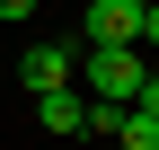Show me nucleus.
<instances>
[{
  "label": "nucleus",
  "mask_w": 159,
  "mask_h": 150,
  "mask_svg": "<svg viewBox=\"0 0 159 150\" xmlns=\"http://www.w3.org/2000/svg\"><path fill=\"white\" fill-rule=\"evenodd\" d=\"M142 35V0H89L80 9V44H133Z\"/></svg>",
  "instance_id": "nucleus-3"
},
{
  "label": "nucleus",
  "mask_w": 159,
  "mask_h": 150,
  "mask_svg": "<svg viewBox=\"0 0 159 150\" xmlns=\"http://www.w3.org/2000/svg\"><path fill=\"white\" fill-rule=\"evenodd\" d=\"M35 115H44V133H89V97H80V88H44Z\"/></svg>",
  "instance_id": "nucleus-4"
},
{
  "label": "nucleus",
  "mask_w": 159,
  "mask_h": 150,
  "mask_svg": "<svg viewBox=\"0 0 159 150\" xmlns=\"http://www.w3.org/2000/svg\"><path fill=\"white\" fill-rule=\"evenodd\" d=\"M106 150H124V141H106Z\"/></svg>",
  "instance_id": "nucleus-8"
},
{
  "label": "nucleus",
  "mask_w": 159,
  "mask_h": 150,
  "mask_svg": "<svg viewBox=\"0 0 159 150\" xmlns=\"http://www.w3.org/2000/svg\"><path fill=\"white\" fill-rule=\"evenodd\" d=\"M133 115H142V124H159V80H142V97H133Z\"/></svg>",
  "instance_id": "nucleus-6"
},
{
  "label": "nucleus",
  "mask_w": 159,
  "mask_h": 150,
  "mask_svg": "<svg viewBox=\"0 0 159 150\" xmlns=\"http://www.w3.org/2000/svg\"><path fill=\"white\" fill-rule=\"evenodd\" d=\"M142 80H150L142 44H80V80L71 88H89V106H133Z\"/></svg>",
  "instance_id": "nucleus-1"
},
{
  "label": "nucleus",
  "mask_w": 159,
  "mask_h": 150,
  "mask_svg": "<svg viewBox=\"0 0 159 150\" xmlns=\"http://www.w3.org/2000/svg\"><path fill=\"white\" fill-rule=\"evenodd\" d=\"M0 18H35V0H0Z\"/></svg>",
  "instance_id": "nucleus-7"
},
{
  "label": "nucleus",
  "mask_w": 159,
  "mask_h": 150,
  "mask_svg": "<svg viewBox=\"0 0 159 150\" xmlns=\"http://www.w3.org/2000/svg\"><path fill=\"white\" fill-rule=\"evenodd\" d=\"M142 53H159V0H142V35H133Z\"/></svg>",
  "instance_id": "nucleus-5"
},
{
  "label": "nucleus",
  "mask_w": 159,
  "mask_h": 150,
  "mask_svg": "<svg viewBox=\"0 0 159 150\" xmlns=\"http://www.w3.org/2000/svg\"><path fill=\"white\" fill-rule=\"evenodd\" d=\"M18 80H27L35 97H44V88H71V80H80V44H53V35H35V44H27V62H18Z\"/></svg>",
  "instance_id": "nucleus-2"
}]
</instances>
